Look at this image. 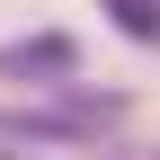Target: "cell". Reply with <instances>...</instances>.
Here are the masks:
<instances>
[{
  "instance_id": "277c9868",
  "label": "cell",
  "mask_w": 160,
  "mask_h": 160,
  "mask_svg": "<svg viewBox=\"0 0 160 160\" xmlns=\"http://www.w3.org/2000/svg\"><path fill=\"white\" fill-rule=\"evenodd\" d=\"M0 160H27V151H0Z\"/></svg>"
},
{
  "instance_id": "6da1fadb",
  "label": "cell",
  "mask_w": 160,
  "mask_h": 160,
  "mask_svg": "<svg viewBox=\"0 0 160 160\" xmlns=\"http://www.w3.org/2000/svg\"><path fill=\"white\" fill-rule=\"evenodd\" d=\"M71 71H80V45L62 27H36V36H9V45H0V80H53V89H62Z\"/></svg>"
},
{
  "instance_id": "7a4b0ae2",
  "label": "cell",
  "mask_w": 160,
  "mask_h": 160,
  "mask_svg": "<svg viewBox=\"0 0 160 160\" xmlns=\"http://www.w3.org/2000/svg\"><path fill=\"white\" fill-rule=\"evenodd\" d=\"M0 142H98V125H80L71 107H9Z\"/></svg>"
},
{
  "instance_id": "3957f363",
  "label": "cell",
  "mask_w": 160,
  "mask_h": 160,
  "mask_svg": "<svg viewBox=\"0 0 160 160\" xmlns=\"http://www.w3.org/2000/svg\"><path fill=\"white\" fill-rule=\"evenodd\" d=\"M98 9H107V27H116V36H133V45H151V53H160V0H98Z\"/></svg>"
}]
</instances>
